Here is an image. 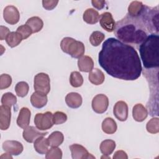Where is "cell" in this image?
I'll list each match as a JSON object with an SVG mask.
<instances>
[{
    "instance_id": "83f0119b",
    "label": "cell",
    "mask_w": 159,
    "mask_h": 159,
    "mask_svg": "<svg viewBox=\"0 0 159 159\" xmlns=\"http://www.w3.org/2000/svg\"><path fill=\"white\" fill-rule=\"evenodd\" d=\"M49 145L51 147H58L64 140V136L60 131L53 132L47 138Z\"/></svg>"
},
{
    "instance_id": "7bdbcfd3",
    "label": "cell",
    "mask_w": 159,
    "mask_h": 159,
    "mask_svg": "<svg viewBox=\"0 0 159 159\" xmlns=\"http://www.w3.org/2000/svg\"><path fill=\"white\" fill-rule=\"evenodd\" d=\"M1 158H11V159H12V157L11 156V154L7 153H4L3 155H2L1 156Z\"/></svg>"
},
{
    "instance_id": "f35d334b",
    "label": "cell",
    "mask_w": 159,
    "mask_h": 159,
    "mask_svg": "<svg viewBox=\"0 0 159 159\" xmlns=\"http://www.w3.org/2000/svg\"><path fill=\"white\" fill-rule=\"evenodd\" d=\"M58 3V1L50 0V1H42V6L43 8L48 11L53 9Z\"/></svg>"
},
{
    "instance_id": "ab89813d",
    "label": "cell",
    "mask_w": 159,
    "mask_h": 159,
    "mask_svg": "<svg viewBox=\"0 0 159 159\" xmlns=\"http://www.w3.org/2000/svg\"><path fill=\"white\" fill-rule=\"evenodd\" d=\"M10 32H11L9 31V29L7 27L1 25L0 26V40H3L4 39L6 40V37H7V35Z\"/></svg>"
},
{
    "instance_id": "8992f818",
    "label": "cell",
    "mask_w": 159,
    "mask_h": 159,
    "mask_svg": "<svg viewBox=\"0 0 159 159\" xmlns=\"http://www.w3.org/2000/svg\"><path fill=\"white\" fill-rule=\"evenodd\" d=\"M34 88L35 91L47 94L50 91V80L45 73H39L34 77Z\"/></svg>"
},
{
    "instance_id": "5bb4252c",
    "label": "cell",
    "mask_w": 159,
    "mask_h": 159,
    "mask_svg": "<svg viewBox=\"0 0 159 159\" xmlns=\"http://www.w3.org/2000/svg\"><path fill=\"white\" fill-rule=\"evenodd\" d=\"M128 106L127 103L123 101H117L113 109L114 116L120 121H125L128 117Z\"/></svg>"
},
{
    "instance_id": "8fae6325",
    "label": "cell",
    "mask_w": 159,
    "mask_h": 159,
    "mask_svg": "<svg viewBox=\"0 0 159 159\" xmlns=\"http://www.w3.org/2000/svg\"><path fill=\"white\" fill-rule=\"evenodd\" d=\"M48 134L47 132H42L37 127L34 126H28L24 129L22 132V137L24 139L29 142L32 143L39 137L45 136Z\"/></svg>"
},
{
    "instance_id": "7c38bea8",
    "label": "cell",
    "mask_w": 159,
    "mask_h": 159,
    "mask_svg": "<svg viewBox=\"0 0 159 159\" xmlns=\"http://www.w3.org/2000/svg\"><path fill=\"white\" fill-rule=\"evenodd\" d=\"M3 150L11 155H20L24 149L22 144L16 140H6L2 143Z\"/></svg>"
},
{
    "instance_id": "d6986e66",
    "label": "cell",
    "mask_w": 159,
    "mask_h": 159,
    "mask_svg": "<svg viewBox=\"0 0 159 159\" xmlns=\"http://www.w3.org/2000/svg\"><path fill=\"white\" fill-rule=\"evenodd\" d=\"M78 66L79 70L83 72H90L94 67V62L91 57L83 55L78 58Z\"/></svg>"
},
{
    "instance_id": "5b68a950",
    "label": "cell",
    "mask_w": 159,
    "mask_h": 159,
    "mask_svg": "<svg viewBox=\"0 0 159 159\" xmlns=\"http://www.w3.org/2000/svg\"><path fill=\"white\" fill-rule=\"evenodd\" d=\"M60 48L63 52L74 58H80L84 55L85 51V47L83 42L68 37L61 40Z\"/></svg>"
},
{
    "instance_id": "1f68e13d",
    "label": "cell",
    "mask_w": 159,
    "mask_h": 159,
    "mask_svg": "<svg viewBox=\"0 0 159 159\" xmlns=\"http://www.w3.org/2000/svg\"><path fill=\"white\" fill-rule=\"evenodd\" d=\"M105 35L100 31H94L89 37V42L94 47L99 46L104 40Z\"/></svg>"
},
{
    "instance_id": "52a82bcc",
    "label": "cell",
    "mask_w": 159,
    "mask_h": 159,
    "mask_svg": "<svg viewBox=\"0 0 159 159\" xmlns=\"http://www.w3.org/2000/svg\"><path fill=\"white\" fill-rule=\"evenodd\" d=\"M35 127L40 130L50 129L54 124L53 120V114L47 111L45 113H37L34 118Z\"/></svg>"
},
{
    "instance_id": "2e32d148",
    "label": "cell",
    "mask_w": 159,
    "mask_h": 159,
    "mask_svg": "<svg viewBox=\"0 0 159 159\" xmlns=\"http://www.w3.org/2000/svg\"><path fill=\"white\" fill-rule=\"evenodd\" d=\"M31 117V112L30 109L26 107H23L20 109L18 117L17 118V125L22 128L25 129L29 126L30 124Z\"/></svg>"
},
{
    "instance_id": "7402d4cb",
    "label": "cell",
    "mask_w": 159,
    "mask_h": 159,
    "mask_svg": "<svg viewBox=\"0 0 159 159\" xmlns=\"http://www.w3.org/2000/svg\"><path fill=\"white\" fill-rule=\"evenodd\" d=\"M99 12L93 8L87 9L83 13V20L89 24H96L99 20Z\"/></svg>"
},
{
    "instance_id": "ba28073f",
    "label": "cell",
    "mask_w": 159,
    "mask_h": 159,
    "mask_svg": "<svg viewBox=\"0 0 159 159\" xmlns=\"http://www.w3.org/2000/svg\"><path fill=\"white\" fill-rule=\"evenodd\" d=\"M91 106L95 112L98 114H102L107 109L109 106L108 98L103 94H97L93 98Z\"/></svg>"
},
{
    "instance_id": "9a60e30c",
    "label": "cell",
    "mask_w": 159,
    "mask_h": 159,
    "mask_svg": "<svg viewBox=\"0 0 159 159\" xmlns=\"http://www.w3.org/2000/svg\"><path fill=\"white\" fill-rule=\"evenodd\" d=\"M11 118V107L2 104L0 106V129L2 130H6L9 127Z\"/></svg>"
},
{
    "instance_id": "8d00e7d4",
    "label": "cell",
    "mask_w": 159,
    "mask_h": 159,
    "mask_svg": "<svg viewBox=\"0 0 159 159\" xmlns=\"http://www.w3.org/2000/svg\"><path fill=\"white\" fill-rule=\"evenodd\" d=\"M16 32H17L22 36L23 39H27L32 34V29H30V27L29 25H27L26 24L21 25L19 26L18 28L17 29Z\"/></svg>"
},
{
    "instance_id": "9c48e42d",
    "label": "cell",
    "mask_w": 159,
    "mask_h": 159,
    "mask_svg": "<svg viewBox=\"0 0 159 159\" xmlns=\"http://www.w3.org/2000/svg\"><path fill=\"white\" fill-rule=\"evenodd\" d=\"M3 18L5 21L11 24H17L20 19V14L17 8L14 6H7L3 11Z\"/></svg>"
},
{
    "instance_id": "44dd1931",
    "label": "cell",
    "mask_w": 159,
    "mask_h": 159,
    "mask_svg": "<svg viewBox=\"0 0 159 159\" xmlns=\"http://www.w3.org/2000/svg\"><path fill=\"white\" fill-rule=\"evenodd\" d=\"M49 146L48 139L45 138L43 136L38 137L34 143V147L35 151L41 155L46 154Z\"/></svg>"
},
{
    "instance_id": "d6a6232c",
    "label": "cell",
    "mask_w": 159,
    "mask_h": 159,
    "mask_svg": "<svg viewBox=\"0 0 159 159\" xmlns=\"http://www.w3.org/2000/svg\"><path fill=\"white\" fill-rule=\"evenodd\" d=\"M17 102V98L12 93L8 92L4 93L1 98V103L2 105L11 107Z\"/></svg>"
},
{
    "instance_id": "277c9868",
    "label": "cell",
    "mask_w": 159,
    "mask_h": 159,
    "mask_svg": "<svg viewBox=\"0 0 159 159\" xmlns=\"http://www.w3.org/2000/svg\"><path fill=\"white\" fill-rule=\"evenodd\" d=\"M140 16L145 23L149 34L158 35V6L150 7L145 5L143 11Z\"/></svg>"
},
{
    "instance_id": "f1b7e54d",
    "label": "cell",
    "mask_w": 159,
    "mask_h": 159,
    "mask_svg": "<svg viewBox=\"0 0 159 159\" xmlns=\"http://www.w3.org/2000/svg\"><path fill=\"white\" fill-rule=\"evenodd\" d=\"M22 40V36L17 32H11L6 39L7 44L11 48L19 45Z\"/></svg>"
},
{
    "instance_id": "e0dca14e",
    "label": "cell",
    "mask_w": 159,
    "mask_h": 159,
    "mask_svg": "<svg viewBox=\"0 0 159 159\" xmlns=\"http://www.w3.org/2000/svg\"><path fill=\"white\" fill-rule=\"evenodd\" d=\"M47 94L35 91L30 96V102L32 105L35 108H42L44 107L47 103Z\"/></svg>"
},
{
    "instance_id": "484cf974",
    "label": "cell",
    "mask_w": 159,
    "mask_h": 159,
    "mask_svg": "<svg viewBox=\"0 0 159 159\" xmlns=\"http://www.w3.org/2000/svg\"><path fill=\"white\" fill-rule=\"evenodd\" d=\"M25 24L30 27L32 33L39 32L42 30V29L43 27V20L41 18L37 16H34L29 18L27 20Z\"/></svg>"
},
{
    "instance_id": "4316f807",
    "label": "cell",
    "mask_w": 159,
    "mask_h": 159,
    "mask_svg": "<svg viewBox=\"0 0 159 159\" xmlns=\"http://www.w3.org/2000/svg\"><path fill=\"white\" fill-rule=\"evenodd\" d=\"M116 148V142L111 139L103 140L100 144V151L104 155H110Z\"/></svg>"
},
{
    "instance_id": "ffe728a7",
    "label": "cell",
    "mask_w": 159,
    "mask_h": 159,
    "mask_svg": "<svg viewBox=\"0 0 159 159\" xmlns=\"http://www.w3.org/2000/svg\"><path fill=\"white\" fill-rule=\"evenodd\" d=\"M132 116L135 120L142 122L148 116L147 109L142 104H137L133 107Z\"/></svg>"
},
{
    "instance_id": "4fadbf2b",
    "label": "cell",
    "mask_w": 159,
    "mask_h": 159,
    "mask_svg": "<svg viewBox=\"0 0 159 159\" xmlns=\"http://www.w3.org/2000/svg\"><path fill=\"white\" fill-rule=\"evenodd\" d=\"M99 24L102 28L109 32L114 31L116 27V22L113 19L111 12H105L99 16Z\"/></svg>"
},
{
    "instance_id": "ac0fdd59",
    "label": "cell",
    "mask_w": 159,
    "mask_h": 159,
    "mask_svg": "<svg viewBox=\"0 0 159 159\" xmlns=\"http://www.w3.org/2000/svg\"><path fill=\"white\" fill-rule=\"evenodd\" d=\"M65 102L69 107L76 109L81 106L83 99L79 93L71 92L66 96Z\"/></svg>"
},
{
    "instance_id": "4dcf8cb0",
    "label": "cell",
    "mask_w": 159,
    "mask_h": 159,
    "mask_svg": "<svg viewBox=\"0 0 159 159\" xmlns=\"http://www.w3.org/2000/svg\"><path fill=\"white\" fill-rule=\"evenodd\" d=\"M29 89V86L27 83L25 81H20L17 83L15 86V91L16 93V94L19 97L24 98L25 97Z\"/></svg>"
},
{
    "instance_id": "74e56055",
    "label": "cell",
    "mask_w": 159,
    "mask_h": 159,
    "mask_svg": "<svg viewBox=\"0 0 159 159\" xmlns=\"http://www.w3.org/2000/svg\"><path fill=\"white\" fill-rule=\"evenodd\" d=\"M12 83V78L8 74H2L0 76V89L8 88Z\"/></svg>"
},
{
    "instance_id": "6da1fadb",
    "label": "cell",
    "mask_w": 159,
    "mask_h": 159,
    "mask_svg": "<svg viewBox=\"0 0 159 159\" xmlns=\"http://www.w3.org/2000/svg\"><path fill=\"white\" fill-rule=\"evenodd\" d=\"M98 62L108 75L126 81L137 80L142 71L141 61L135 48L113 37L104 42Z\"/></svg>"
},
{
    "instance_id": "7a4b0ae2",
    "label": "cell",
    "mask_w": 159,
    "mask_h": 159,
    "mask_svg": "<svg viewBox=\"0 0 159 159\" xmlns=\"http://www.w3.org/2000/svg\"><path fill=\"white\" fill-rule=\"evenodd\" d=\"M114 34L119 40L131 45H140L149 35L140 16L132 17L127 14L116 23Z\"/></svg>"
},
{
    "instance_id": "60d3db41",
    "label": "cell",
    "mask_w": 159,
    "mask_h": 159,
    "mask_svg": "<svg viewBox=\"0 0 159 159\" xmlns=\"http://www.w3.org/2000/svg\"><path fill=\"white\" fill-rule=\"evenodd\" d=\"M112 158L114 159H127L128 156L124 151L117 150L114 153Z\"/></svg>"
},
{
    "instance_id": "3957f363",
    "label": "cell",
    "mask_w": 159,
    "mask_h": 159,
    "mask_svg": "<svg viewBox=\"0 0 159 159\" xmlns=\"http://www.w3.org/2000/svg\"><path fill=\"white\" fill-rule=\"evenodd\" d=\"M159 36L150 34L140 45L139 52L143 66L147 70L158 68L159 66Z\"/></svg>"
},
{
    "instance_id": "cb8c5ba5",
    "label": "cell",
    "mask_w": 159,
    "mask_h": 159,
    "mask_svg": "<svg viewBox=\"0 0 159 159\" xmlns=\"http://www.w3.org/2000/svg\"><path fill=\"white\" fill-rule=\"evenodd\" d=\"M145 4L140 1H134L130 2L128 7L127 14L132 17H136L139 16L143 11Z\"/></svg>"
},
{
    "instance_id": "603a6c76",
    "label": "cell",
    "mask_w": 159,
    "mask_h": 159,
    "mask_svg": "<svg viewBox=\"0 0 159 159\" xmlns=\"http://www.w3.org/2000/svg\"><path fill=\"white\" fill-rule=\"evenodd\" d=\"M88 78L92 84L100 85L104 81L105 76L101 70L98 68H94L89 72Z\"/></svg>"
},
{
    "instance_id": "e575fe53",
    "label": "cell",
    "mask_w": 159,
    "mask_h": 159,
    "mask_svg": "<svg viewBox=\"0 0 159 159\" xmlns=\"http://www.w3.org/2000/svg\"><path fill=\"white\" fill-rule=\"evenodd\" d=\"M62 151L58 147H52L46 153L47 159H61L62 158Z\"/></svg>"
},
{
    "instance_id": "f546056e",
    "label": "cell",
    "mask_w": 159,
    "mask_h": 159,
    "mask_svg": "<svg viewBox=\"0 0 159 159\" xmlns=\"http://www.w3.org/2000/svg\"><path fill=\"white\" fill-rule=\"evenodd\" d=\"M70 84L74 88H78L82 86L83 83V78L78 71H72L70 76Z\"/></svg>"
},
{
    "instance_id": "836d02e7",
    "label": "cell",
    "mask_w": 159,
    "mask_h": 159,
    "mask_svg": "<svg viewBox=\"0 0 159 159\" xmlns=\"http://www.w3.org/2000/svg\"><path fill=\"white\" fill-rule=\"evenodd\" d=\"M146 129L150 134H157L159 132V119L158 117L152 118L146 125Z\"/></svg>"
},
{
    "instance_id": "b9f144b4",
    "label": "cell",
    "mask_w": 159,
    "mask_h": 159,
    "mask_svg": "<svg viewBox=\"0 0 159 159\" xmlns=\"http://www.w3.org/2000/svg\"><path fill=\"white\" fill-rule=\"evenodd\" d=\"M91 4L93 7L95 8L101 10L103 9L106 4L105 1H97V0H93L91 1Z\"/></svg>"
},
{
    "instance_id": "d590c367",
    "label": "cell",
    "mask_w": 159,
    "mask_h": 159,
    "mask_svg": "<svg viewBox=\"0 0 159 159\" xmlns=\"http://www.w3.org/2000/svg\"><path fill=\"white\" fill-rule=\"evenodd\" d=\"M66 120V114L61 111H57L54 114H53V120L54 124L55 125H59L65 123Z\"/></svg>"
},
{
    "instance_id": "d4e9b609",
    "label": "cell",
    "mask_w": 159,
    "mask_h": 159,
    "mask_svg": "<svg viewBox=\"0 0 159 159\" xmlns=\"http://www.w3.org/2000/svg\"><path fill=\"white\" fill-rule=\"evenodd\" d=\"M102 131L107 134H114L117 129L116 121L111 117H106L102 122L101 125Z\"/></svg>"
},
{
    "instance_id": "30bf717a",
    "label": "cell",
    "mask_w": 159,
    "mask_h": 159,
    "mask_svg": "<svg viewBox=\"0 0 159 159\" xmlns=\"http://www.w3.org/2000/svg\"><path fill=\"white\" fill-rule=\"evenodd\" d=\"M71 157L73 159H88L95 158V157L88 152L85 147L81 145L75 143L70 146Z\"/></svg>"
}]
</instances>
